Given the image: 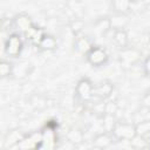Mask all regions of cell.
Returning <instances> with one entry per match:
<instances>
[{"mask_svg":"<svg viewBox=\"0 0 150 150\" xmlns=\"http://www.w3.org/2000/svg\"><path fill=\"white\" fill-rule=\"evenodd\" d=\"M22 49H23V41L20 33H12L6 38L4 42V52L6 55L11 57H18L20 56Z\"/></svg>","mask_w":150,"mask_h":150,"instance_id":"obj_1","label":"cell"},{"mask_svg":"<svg viewBox=\"0 0 150 150\" xmlns=\"http://www.w3.org/2000/svg\"><path fill=\"white\" fill-rule=\"evenodd\" d=\"M23 134L20 130H12L7 134L6 136V146H13V145H18V143L23 138Z\"/></svg>","mask_w":150,"mask_h":150,"instance_id":"obj_17","label":"cell"},{"mask_svg":"<svg viewBox=\"0 0 150 150\" xmlns=\"http://www.w3.org/2000/svg\"><path fill=\"white\" fill-rule=\"evenodd\" d=\"M114 87L110 82H103L96 87H94V96H97L100 98H107L112 94Z\"/></svg>","mask_w":150,"mask_h":150,"instance_id":"obj_15","label":"cell"},{"mask_svg":"<svg viewBox=\"0 0 150 150\" xmlns=\"http://www.w3.org/2000/svg\"><path fill=\"white\" fill-rule=\"evenodd\" d=\"M67 138L73 144H80L83 141V134L79 129H70L67 134Z\"/></svg>","mask_w":150,"mask_h":150,"instance_id":"obj_20","label":"cell"},{"mask_svg":"<svg viewBox=\"0 0 150 150\" xmlns=\"http://www.w3.org/2000/svg\"><path fill=\"white\" fill-rule=\"evenodd\" d=\"M45 34H46V33H45V30H43L42 28H40V27H38V26L34 25V26L25 34V36H26V39H27L30 43L38 46Z\"/></svg>","mask_w":150,"mask_h":150,"instance_id":"obj_13","label":"cell"},{"mask_svg":"<svg viewBox=\"0 0 150 150\" xmlns=\"http://www.w3.org/2000/svg\"><path fill=\"white\" fill-rule=\"evenodd\" d=\"M117 110V105L115 102H109V103H105V114H110V115H114Z\"/></svg>","mask_w":150,"mask_h":150,"instance_id":"obj_24","label":"cell"},{"mask_svg":"<svg viewBox=\"0 0 150 150\" xmlns=\"http://www.w3.org/2000/svg\"><path fill=\"white\" fill-rule=\"evenodd\" d=\"M136 135L143 138L150 136V120H144L136 124Z\"/></svg>","mask_w":150,"mask_h":150,"instance_id":"obj_18","label":"cell"},{"mask_svg":"<svg viewBox=\"0 0 150 150\" xmlns=\"http://www.w3.org/2000/svg\"><path fill=\"white\" fill-rule=\"evenodd\" d=\"M118 59H120L121 64L124 68H130L141 59V50L135 47L127 46V47L120 49Z\"/></svg>","mask_w":150,"mask_h":150,"instance_id":"obj_4","label":"cell"},{"mask_svg":"<svg viewBox=\"0 0 150 150\" xmlns=\"http://www.w3.org/2000/svg\"><path fill=\"white\" fill-rule=\"evenodd\" d=\"M42 132V142H41V148H54L55 146V141H56V131H55V125H52V122H48L46 127L41 130Z\"/></svg>","mask_w":150,"mask_h":150,"instance_id":"obj_8","label":"cell"},{"mask_svg":"<svg viewBox=\"0 0 150 150\" xmlns=\"http://www.w3.org/2000/svg\"><path fill=\"white\" fill-rule=\"evenodd\" d=\"M143 73L144 75L150 79V54L144 59V62H143Z\"/></svg>","mask_w":150,"mask_h":150,"instance_id":"obj_23","label":"cell"},{"mask_svg":"<svg viewBox=\"0 0 150 150\" xmlns=\"http://www.w3.org/2000/svg\"><path fill=\"white\" fill-rule=\"evenodd\" d=\"M95 30L101 34V35H104L107 32L111 30V26H110V20L109 18H102L100 20H97L95 22Z\"/></svg>","mask_w":150,"mask_h":150,"instance_id":"obj_19","label":"cell"},{"mask_svg":"<svg viewBox=\"0 0 150 150\" xmlns=\"http://www.w3.org/2000/svg\"><path fill=\"white\" fill-rule=\"evenodd\" d=\"M110 20V26L111 29H122L125 28L127 23H128V15L127 14H115L109 18Z\"/></svg>","mask_w":150,"mask_h":150,"instance_id":"obj_16","label":"cell"},{"mask_svg":"<svg viewBox=\"0 0 150 150\" xmlns=\"http://www.w3.org/2000/svg\"><path fill=\"white\" fill-rule=\"evenodd\" d=\"M114 136L110 132H101L98 135H96L93 139V144L94 146L96 148H100V149H105V148H109L111 144H112V141H114Z\"/></svg>","mask_w":150,"mask_h":150,"instance_id":"obj_10","label":"cell"},{"mask_svg":"<svg viewBox=\"0 0 150 150\" xmlns=\"http://www.w3.org/2000/svg\"><path fill=\"white\" fill-rule=\"evenodd\" d=\"M111 134L117 141H128L130 142L136 136V124L125 123V122H116Z\"/></svg>","mask_w":150,"mask_h":150,"instance_id":"obj_2","label":"cell"},{"mask_svg":"<svg viewBox=\"0 0 150 150\" xmlns=\"http://www.w3.org/2000/svg\"><path fill=\"white\" fill-rule=\"evenodd\" d=\"M94 87L95 86L93 84V82L89 79H87V77L81 79L75 87L76 97L82 102L90 101L94 97Z\"/></svg>","mask_w":150,"mask_h":150,"instance_id":"obj_5","label":"cell"},{"mask_svg":"<svg viewBox=\"0 0 150 150\" xmlns=\"http://www.w3.org/2000/svg\"><path fill=\"white\" fill-rule=\"evenodd\" d=\"M86 59H87V62L91 67L98 68V67H103L104 64H107L109 60V55L103 47L93 46L91 49L86 54Z\"/></svg>","mask_w":150,"mask_h":150,"instance_id":"obj_3","label":"cell"},{"mask_svg":"<svg viewBox=\"0 0 150 150\" xmlns=\"http://www.w3.org/2000/svg\"><path fill=\"white\" fill-rule=\"evenodd\" d=\"M93 46H94V45L91 43L90 39H89L88 36H86V35H81V34H79V35L76 36L75 42H74V47H75V49H76L80 54H83V55H86V54L91 49Z\"/></svg>","mask_w":150,"mask_h":150,"instance_id":"obj_9","label":"cell"},{"mask_svg":"<svg viewBox=\"0 0 150 150\" xmlns=\"http://www.w3.org/2000/svg\"><path fill=\"white\" fill-rule=\"evenodd\" d=\"M13 64L9 62V61H6V60H2L0 62V75L1 77H8L13 74Z\"/></svg>","mask_w":150,"mask_h":150,"instance_id":"obj_21","label":"cell"},{"mask_svg":"<svg viewBox=\"0 0 150 150\" xmlns=\"http://www.w3.org/2000/svg\"><path fill=\"white\" fill-rule=\"evenodd\" d=\"M145 141H146V143H148V146H150V136H148V137L145 138Z\"/></svg>","mask_w":150,"mask_h":150,"instance_id":"obj_26","label":"cell"},{"mask_svg":"<svg viewBox=\"0 0 150 150\" xmlns=\"http://www.w3.org/2000/svg\"><path fill=\"white\" fill-rule=\"evenodd\" d=\"M70 28H71V30H73L76 35H79V34L82 32V29L84 28V22H83L82 20H75V21H73V22L70 23Z\"/></svg>","mask_w":150,"mask_h":150,"instance_id":"obj_22","label":"cell"},{"mask_svg":"<svg viewBox=\"0 0 150 150\" xmlns=\"http://www.w3.org/2000/svg\"><path fill=\"white\" fill-rule=\"evenodd\" d=\"M132 0H111V9L115 14H127L130 12Z\"/></svg>","mask_w":150,"mask_h":150,"instance_id":"obj_11","label":"cell"},{"mask_svg":"<svg viewBox=\"0 0 150 150\" xmlns=\"http://www.w3.org/2000/svg\"><path fill=\"white\" fill-rule=\"evenodd\" d=\"M141 102H142V105H143L145 109L150 110V91H146V93L143 95Z\"/></svg>","mask_w":150,"mask_h":150,"instance_id":"obj_25","label":"cell"},{"mask_svg":"<svg viewBox=\"0 0 150 150\" xmlns=\"http://www.w3.org/2000/svg\"><path fill=\"white\" fill-rule=\"evenodd\" d=\"M42 142V132L35 131L28 135H25L23 138L18 143L16 148L27 150V149H40Z\"/></svg>","mask_w":150,"mask_h":150,"instance_id":"obj_6","label":"cell"},{"mask_svg":"<svg viewBox=\"0 0 150 150\" xmlns=\"http://www.w3.org/2000/svg\"><path fill=\"white\" fill-rule=\"evenodd\" d=\"M38 47L41 50H46V52H50V50H55L57 48V41L56 39L50 35V34H45L43 38L41 39V41L39 42Z\"/></svg>","mask_w":150,"mask_h":150,"instance_id":"obj_14","label":"cell"},{"mask_svg":"<svg viewBox=\"0 0 150 150\" xmlns=\"http://www.w3.org/2000/svg\"><path fill=\"white\" fill-rule=\"evenodd\" d=\"M112 40L115 42V45L122 49L124 47H127L129 45V36H128V32L122 28V29H114V34H112Z\"/></svg>","mask_w":150,"mask_h":150,"instance_id":"obj_12","label":"cell"},{"mask_svg":"<svg viewBox=\"0 0 150 150\" xmlns=\"http://www.w3.org/2000/svg\"><path fill=\"white\" fill-rule=\"evenodd\" d=\"M12 25H13L14 29L16 30V33H20L23 35L34 26L30 16L25 13H20L18 15H15V18L12 21Z\"/></svg>","mask_w":150,"mask_h":150,"instance_id":"obj_7","label":"cell"}]
</instances>
